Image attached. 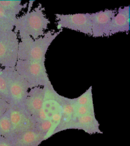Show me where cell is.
Returning a JSON list of instances; mask_svg holds the SVG:
<instances>
[{
    "mask_svg": "<svg viewBox=\"0 0 130 146\" xmlns=\"http://www.w3.org/2000/svg\"><path fill=\"white\" fill-rule=\"evenodd\" d=\"M50 23L43 8L39 5L33 10L17 17L14 31L21 40L28 38L36 39L43 36Z\"/></svg>",
    "mask_w": 130,
    "mask_h": 146,
    "instance_id": "1",
    "label": "cell"
},
{
    "mask_svg": "<svg viewBox=\"0 0 130 146\" xmlns=\"http://www.w3.org/2000/svg\"><path fill=\"white\" fill-rule=\"evenodd\" d=\"M59 33L49 31L38 39H21L18 45V60L45 62L49 47Z\"/></svg>",
    "mask_w": 130,
    "mask_h": 146,
    "instance_id": "2",
    "label": "cell"
},
{
    "mask_svg": "<svg viewBox=\"0 0 130 146\" xmlns=\"http://www.w3.org/2000/svg\"><path fill=\"white\" fill-rule=\"evenodd\" d=\"M15 68L27 82L30 88L51 85L46 71L45 61L18 60Z\"/></svg>",
    "mask_w": 130,
    "mask_h": 146,
    "instance_id": "3",
    "label": "cell"
},
{
    "mask_svg": "<svg viewBox=\"0 0 130 146\" xmlns=\"http://www.w3.org/2000/svg\"><path fill=\"white\" fill-rule=\"evenodd\" d=\"M3 71L7 81L10 106H23L30 85L15 68H5Z\"/></svg>",
    "mask_w": 130,
    "mask_h": 146,
    "instance_id": "4",
    "label": "cell"
},
{
    "mask_svg": "<svg viewBox=\"0 0 130 146\" xmlns=\"http://www.w3.org/2000/svg\"><path fill=\"white\" fill-rule=\"evenodd\" d=\"M18 35L14 30L0 32V66L15 68L18 60Z\"/></svg>",
    "mask_w": 130,
    "mask_h": 146,
    "instance_id": "5",
    "label": "cell"
},
{
    "mask_svg": "<svg viewBox=\"0 0 130 146\" xmlns=\"http://www.w3.org/2000/svg\"><path fill=\"white\" fill-rule=\"evenodd\" d=\"M58 29H68L91 36V21L90 13L55 14Z\"/></svg>",
    "mask_w": 130,
    "mask_h": 146,
    "instance_id": "6",
    "label": "cell"
},
{
    "mask_svg": "<svg viewBox=\"0 0 130 146\" xmlns=\"http://www.w3.org/2000/svg\"><path fill=\"white\" fill-rule=\"evenodd\" d=\"M115 10H105L91 14V36L94 38L108 36L110 24L116 14Z\"/></svg>",
    "mask_w": 130,
    "mask_h": 146,
    "instance_id": "7",
    "label": "cell"
},
{
    "mask_svg": "<svg viewBox=\"0 0 130 146\" xmlns=\"http://www.w3.org/2000/svg\"><path fill=\"white\" fill-rule=\"evenodd\" d=\"M8 110L12 136L24 131L25 126L27 125L29 114L23 106H10Z\"/></svg>",
    "mask_w": 130,
    "mask_h": 146,
    "instance_id": "8",
    "label": "cell"
},
{
    "mask_svg": "<svg viewBox=\"0 0 130 146\" xmlns=\"http://www.w3.org/2000/svg\"><path fill=\"white\" fill-rule=\"evenodd\" d=\"M130 31V6L119 8L110 24L109 36Z\"/></svg>",
    "mask_w": 130,
    "mask_h": 146,
    "instance_id": "9",
    "label": "cell"
},
{
    "mask_svg": "<svg viewBox=\"0 0 130 146\" xmlns=\"http://www.w3.org/2000/svg\"><path fill=\"white\" fill-rule=\"evenodd\" d=\"M44 98L43 89L34 88L27 94L23 107L29 114L38 115L42 108Z\"/></svg>",
    "mask_w": 130,
    "mask_h": 146,
    "instance_id": "10",
    "label": "cell"
},
{
    "mask_svg": "<svg viewBox=\"0 0 130 146\" xmlns=\"http://www.w3.org/2000/svg\"><path fill=\"white\" fill-rule=\"evenodd\" d=\"M27 3L22 4L21 0H0V7L18 15L22 10L27 6Z\"/></svg>",
    "mask_w": 130,
    "mask_h": 146,
    "instance_id": "11",
    "label": "cell"
},
{
    "mask_svg": "<svg viewBox=\"0 0 130 146\" xmlns=\"http://www.w3.org/2000/svg\"><path fill=\"white\" fill-rule=\"evenodd\" d=\"M8 110L2 116L0 117V137H12L11 124Z\"/></svg>",
    "mask_w": 130,
    "mask_h": 146,
    "instance_id": "12",
    "label": "cell"
},
{
    "mask_svg": "<svg viewBox=\"0 0 130 146\" xmlns=\"http://www.w3.org/2000/svg\"><path fill=\"white\" fill-rule=\"evenodd\" d=\"M17 15L12 12L0 7V21L14 26Z\"/></svg>",
    "mask_w": 130,
    "mask_h": 146,
    "instance_id": "13",
    "label": "cell"
},
{
    "mask_svg": "<svg viewBox=\"0 0 130 146\" xmlns=\"http://www.w3.org/2000/svg\"><path fill=\"white\" fill-rule=\"evenodd\" d=\"M0 95L9 104V95L7 83L3 68H0ZM10 105V104H9Z\"/></svg>",
    "mask_w": 130,
    "mask_h": 146,
    "instance_id": "14",
    "label": "cell"
},
{
    "mask_svg": "<svg viewBox=\"0 0 130 146\" xmlns=\"http://www.w3.org/2000/svg\"><path fill=\"white\" fill-rule=\"evenodd\" d=\"M10 105L6 100H5L2 96L0 95V117L7 112L9 109Z\"/></svg>",
    "mask_w": 130,
    "mask_h": 146,
    "instance_id": "15",
    "label": "cell"
},
{
    "mask_svg": "<svg viewBox=\"0 0 130 146\" xmlns=\"http://www.w3.org/2000/svg\"><path fill=\"white\" fill-rule=\"evenodd\" d=\"M0 146H16L12 137H0Z\"/></svg>",
    "mask_w": 130,
    "mask_h": 146,
    "instance_id": "16",
    "label": "cell"
},
{
    "mask_svg": "<svg viewBox=\"0 0 130 146\" xmlns=\"http://www.w3.org/2000/svg\"><path fill=\"white\" fill-rule=\"evenodd\" d=\"M14 26L13 25L0 21V32L6 31H12L14 30Z\"/></svg>",
    "mask_w": 130,
    "mask_h": 146,
    "instance_id": "17",
    "label": "cell"
},
{
    "mask_svg": "<svg viewBox=\"0 0 130 146\" xmlns=\"http://www.w3.org/2000/svg\"><path fill=\"white\" fill-rule=\"evenodd\" d=\"M93 120V117L91 115H86L85 116H83L80 117L79 121L80 123H89Z\"/></svg>",
    "mask_w": 130,
    "mask_h": 146,
    "instance_id": "18",
    "label": "cell"
},
{
    "mask_svg": "<svg viewBox=\"0 0 130 146\" xmlns=\"http://www.w3.org/2000/svg\"><path fill=\"white\" fill-rule=\"evenodd\" d=\"M51 124L50 123V121H45L42 124V128L44 129V130H47V129H49L50 127Z\"/></svg>",
    "mask_w": 130,
    "mask_h": 146,
    "instance_id": "19",
    "label": "cell"
}]
</instances>
